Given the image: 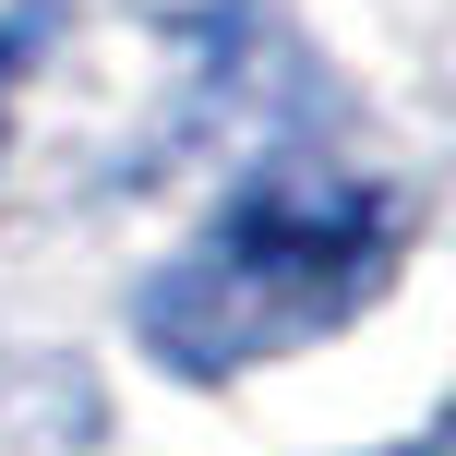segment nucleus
Segmentation results:
<instances>
[{"label":"nucleus","instance_id":"obj_2","mask_svg":"<svg viewBox=\"0 0 456 456\" xmlns=\"http://www.w3.org/2000/svg\"><path fill=\"white\" fill-rule=\"evenodd\" d=\"M12 72H24V24H0V96H12Z\"/></svg>","mask_w":456,"mask_h":456},{"label":"nucleus","instance_id":"obj_1","mask_svg":"<svg viewBox=\"0 0 456 456\" xmlns=\"http://www.w3.org/2000/svg\"><path fill=\"white\" fill-rule=\"evenodd\" d=\"M396 265L385 192L337 181V168H265L205 216V240L144 289V348L192 385H228L252 361L337 337Z\"/></svg>","mask_w":456,"mask_h":456}]
</instances>
